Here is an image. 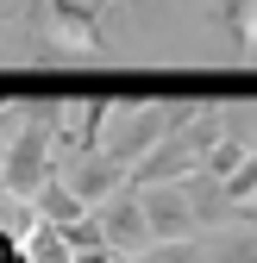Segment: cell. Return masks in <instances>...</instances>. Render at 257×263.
<instances>
[{
	"label": "cell",
	"mask_w": 257,
	"mask_h": 263,
	"mask_svg": "<svg viewBox=\"0 0 257 263\" xmlns=\"http://www.w3.org/2000/svg\"><path fill=\"white\" fill-rule=\"evenodd\" d=\"M38 31H44V57L50 63H76V57H94V50H101V25H94V13L69 7V0H44V7H38Z\"/></svg>",
	"instance_id": "cell-1"
},
{
	"label": "cell",
	"mask_w": 257,
	"mask_h": 263,
	"mask_svg": "<svg viewBox=\"0 0 257 263\" xmlns=\"http://www.w3.org/2000/svg\"><path fill=\"white\" fill-rule=\"evenodd\" d=\"M94 213H101V232H107V245H113L119 257H138V251H151V245H157L151 213H144V194H138L132 182H125L119 194H107Z\"/></svg>",
	"instance_id": "cell-2"
},
{
	"label": "cell",
	"mask_w": 257,
	"mask_h": 263,
	"mask_svg": "<svg viewBox=\"0 0 257 263\" xmlns=\"http://www.w3.org/2000/svg\"><path fill=\"white\" fill-rule=\"evenodd\" d=\"M201 170V144L188 138V125H176L157 151H144L138 163H132V188H163V182H188Z\"/></svg>",
	"instance_id": "cell-3"
},
{
	"label": "cell",
	"mask_w": 257,
	"mask_h": 263,
	"mask_svg": "<svg viewBox=\"0 0 257 263\" xmlns=\"http://www.w3.org/2000/svg\"><path fill=\"white\" fill-rule=\"evenodd\" d=\"M138 194H144V213H151V232H157V238H195V232H201V213H195L188 182L138 188Z\"/></svg>",
	"instance_id": "cell-4"
},
{
	"label": "cell",
	"mask_w": 257,
	"mask_h": 263,
	"mask_svg": "<svg viewBox=\"0 0 257 263\" xmlns=\"http://www.w3.org/2000/svg\"><path fill=\"white\" fill-rule=\"evenodd\" d=\"M82 213H94V207L82 201L69 182H57V176H50V182L38 188V219H50V226H76Z\"/></svg>",
	"instance_id": "cell-5"
},
{
	"label": "cell",
	"mask_w": 257,
	"mask_h": 263,
	"mask_svg": "<svg viewBox=\"0 0 257 263\" xmlns=\"http://www.w3.org/2000/svg\"><path fill=\"white\" fill-rule=\"evenodd\" d=\"M25 251H31V263H76V245H69V232H63V226H50V219H38V226H31Z\"/></svg>",
	"instance_id": "cell-6"
},
{
	"label": "cell",
	"mask_w": 257,
	"mask_h": 263,
	"mask_svg": "<svg viewBox=\"0 0 257 263\" xmlns=\"http://www.w3.org/2000/svg\"><path fill=\"white\" fill-rule=\"evenodd\" d=\"M226 31H232V44L257 50V0H226Z\"/></svg>",
	"instance_id": "cell-7"
},
{
	"label": "cell",
	"mask_w": 257,
	"mask_h": 263,
	"mask_svg": "<svg viewBox=\"0 0 257 263\" xmlns=\"http://www.w3.org/2000/svg\"><path fill=\"white\" fill-rule=\"evenodd\" d=\"M0 263H31V251L19 245V232H7V226H0Z\"/></svg>",
	"instance_id": "cell-8"
},
{
	"label": "cell",
	"mask_w": 257,
	"mask_h": 263,
	"mask_svg": "<svg viewBox=\"0 0 257 263\" xmlns=\"http://www.w3.org/2000/svg\"><path fill=\"white\" fill-rule=\"evenodd\" d=\"M119 263H157V257H151V251H138V257H119Z\"/></svg>",
	"instance_id": "cell-9"
}]
</instances>
